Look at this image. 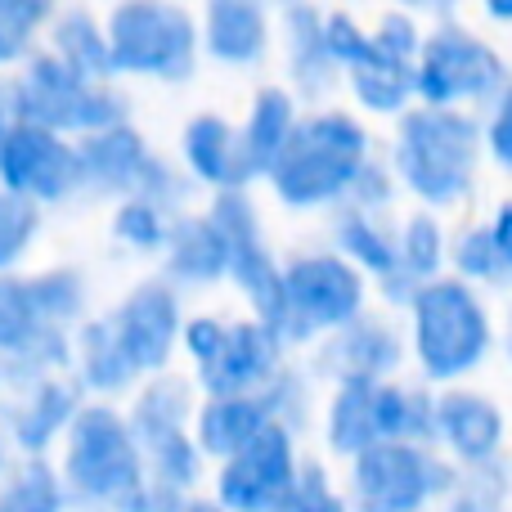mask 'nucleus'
<instances>
[{
  "instance_id": "f257e3e1",
  "label": "nucleus",
  "mask_w": 512,
  "mask_h": 512,
  "mask_svg": "<svg viewBox=\"0 0 512 512\" xmlns=\"http://www.w3.org/2000/svg\"><path fill=\"white\" fill-rule=\"evenodd\" d=\"M486 126L463 108L423 104L400 117V171L427 203H459L477 180Z\"/></svg>"
},
{
  "instance_id": "f03ea898",
  "label": "nucleus",
  "mask_w": 512,
  "mask_h": 512,
  "mask_svg": "<svg viewBox=\"0 0 512 512\" xmlns=\"http://www.w3.org/2000/svg\"><path fill=\"white\" fill-rule=\"evenodd\" d=\"M113 68L126 77L185 81L203 54V27L189 0H113L108 5Z\"/></svg>"
},
{
  "instance_id": "7ed1b4c3",
  "label": "nucleus",
  "mask_w": 512,
  "mask_h": 512,
  "mask_svg": "<svg viewBox=\"0 0 512 512\" xmlns=\"http://www.w3.org/2000/svg\"><path fill=\"white\" fill-rule=\"evenodd\" d=\"M18 81L9 86V113L18 122H41L50 131H104L122 122V99L108 90V77H86L59 54L36 50L18 63Z\"/></svg>"
},
{
  "instance_id": "20e7f679",
  "label": "nucleus",
  "mask_w": 512,
  "mask_h": 512,
  "mask_svg": "<svg viewBox=\"0 0 512 512\" xmlns=\"http://www.w3.org/2000/svg\"><path fill=\"white\" fill-rule=\"evenodd\" d=\"M418 77V99L441 108H468V104H490L499 90L508 86V63L481 32L441 18L427 32L423 50L414 63Z\"/></svg>"
},
{
  "instance_id": "39448f33",
  "label": "nucleus",
  "mask_w": 512,
  "mask_h": 512,
  "mask_svg": "<svg viewBox=\"0 0 512 512\" xmlns=\"http://www.w3.org/2000/svg\"><path fill=\"white\" fill-rule=\"evenodd\" d=\"M418 360L432 378H463L490 351V315L459 279H436L414 301Z\"/></svg>"
},
{
  "instance_id": "423d86ee",
  "label": "nucleus",
  "mask_w": 512,
  "mask_h": 512,
  "mask_svg": "<svg viewBox=\"0 0 512 512\" xmlns=\"http://www.w3.org/2000/svg\"><path fill=\"white\" fill-rule=\"evenodd\" d=\"M360 158H364V131L346 113H324L292 131V140L274 158V176L301 203V198L342 189L360 171Z\"/></svg>"
},
{
  "instance_id": "0eeeda50",
  "label": "nucleus",
  "mask_w": 512,
  "mask_h": 512,
  "mask_svg": "<svg viewBox=\"0 0 512 512\" xmlns=\"http://www.w3.org/2000/svg\"><path fill=\"white\" fill-rule=\"evenodd\" d=\"M450 486V468L414 445H373L360 459V499L369 512H418L436 490Z\"/></svg>"
},
{
  "instance_id": "6e6552de",
  "label": "nucleus",
  "mask_w": 512,
  "mask_h": 512,
  "mask_svg": "<svg viewBox=\"0 0 512 512\" xmlns=\"http://www.w3.org/2000/svg\"><path fill=\"white\" fill-rule=\"evenodd\" d=\"M270 0H203L198 27H203V50L216 63L252 68L270 50Z\"/></svg>"
},
{
  "instance_id": "1a4fd4ad",
  "label": "nucleus",
  "mask_w": 512,
  "mask_h": 512,
  "mask_svg": "<svg viewBox=\"0 0 512 512\" xmlns=\"http://www.w3.org/2000/svg\"><path fill=\"white\" fill-rule=\"evenodd\" d=\"M436 436L463 463L481 468V463H495L499 445H504V414L495 400L477 396V391H450L436 400Z\"/></svg>"
},
{
  "instance_id": "9d476101",
  "label": "nucleus",
  "mask_w": 512,
  "mask_h": 512,
  "mask_svg": "<svg viewBox=\"0 0 512 512\" xmlns=\"http://www.w3.org/2000/svg\"><path fill=\"white\" fill-rule=\"evenodd\" d=\"M0 167L14 185L36 189V194H54L72 171V153L63 140L41 122H18L5 131V149H0Z\"/></svg>"
},
{
  "instance_id": "9b49d317",
  "label": "nucleus",
  "mask_w": 512,
  "mask_h": 512,
  "mask_svg": "<svg viewBox=\"0 0 512 512\" xmlns=\"http://www.w3.org/2000/svg\"><path fill=\"white\" fill-rule=\"evenodd\" d=\"M45 50L59 54L86 77H117L113 41H108V18H99L90 5H63L45 32Z\"/></svg>"
},
{
  "instance_id": "f8f14e48",
  "label": "nucleus",
  "mask_w": 512,
  "mask_h": 512,
  "mask_svg": "<svg viewBox=\"0 0 512 512\" xmlns=\"http://www.w3.org/2000/svg\"><path fill=\"white\" fill-rule=\"evenodd\" d=\"M72 472L86 490H117L131 481L135 459L126 450L122 427L108 414H90L77 432V454H72Z\"/></svg>"
},
{
  "instance_id": "ddd939ff",
  "label": "nucleus",
  "mask_w": 512,
  "mask_h": 512,
  "mask_svg": "<svg viewBox=\"0 0 512 512\" xmlns=\"http://www.w3.org/2000/svg\"><path fill=\"white\" fill-rule=\"evenodd\" d=\"M288 486V450L279 432H265L248 441L243 459L225 477V499L239 508H270Z\"/></svg>"
},
{
  "instance_id": "4468645a",
  "label": "nucleus",
  "mask_w": 512,
  "mask_h": 512,
  "mask_svg": "<svg viewBox=\"0 0 512 512\" xmlns=\"http://www.w3.org/2000/svg\"><path fill=\"white\" fill-rule=\"evenodd\" d=\"M283 41H288V68L301 86H328L333 72H342L328 50V14H319L310 0L283 9Z\"/></svg>"
},
{
  "instance_id": "2eb2a0df",
  "label": "nucleus",
  "mask_w": 512,
  "mask_h": 512,
  "mask_svg": "<svg viewBox=\"0 0 512 512\" xmlns=\"http://www.w3.org/2000/svg\"><path fill=\"white\" fill-rule=\"evenodd\" d=\"M292 301L306 310L310 319H342L355 310L360 301V283H355L351 270H342L337 261H315V265H301L297 274L288 279Z\"/></svg>"
},
{
  "instance_id": "dca6fc26",
  "label": "nucleus",
  "mask_w": 512,
  "mask_h": 512,
  "mask_svg": "<svg viewBox=\"0 0 512 512\" xmlns=\"http://www.w3.org/2000/svg\"><path fill=\"white\" fill-rule=\"evenodd\" d=\"M63 0H0V68H18L41 50Z\"/></svg>"
},
{
  "instance_id": "f3484780",
  "label": "nucleus",
  "mask_w": 512,
  "mask_h": 512,
  "mask_svg": "<svg viewBox=\"0 0 512 512\" xmlns=\"http://www.w3.org/2000/svg\"><path fill=\"white\" fill-rule=\"evenodd\" d=\"M194 346L203 355H212V382L216 387H234V382H243L248 373H256L265 364V342H261V333H252V328H239V333H230L221 342V328L198 324Z\"/></svg>"
},
{
  "instance_id": "a211bd4d",
  "label": "nucleus",
  "mask_w": 512,
  "mask_h": 512,
  "mask_svg": "<svg viewBox=\"0 0 512 512\" xmlns=\"http://www.w3.org/2000/svg\"><path fill=\"white\" fill-rule=\"evenodd\" d=\"M292 131H297V117H292L288 90H274V86L261 90V95H256V104H252L248 126H243V144H248L252 167L279 158L283 144L292 140Z\"/></svg>"
},
{
  "instance_id": "6ab92c4d",
  "label": "nucleus",
  "mask_w": 512,
  "mask_h": 512,
  "mask_svg": "<svg viewBox=\"0 0 512 512\" xmlns=\"http://www.w3.org/2000/svg\"><path fill=\"white\" fill-rule=\"evenodd\" d=\"M189 158L198 162V171H207L216 180H234L252 167L243 135H234L221 117H198L189 126Z\"/></svg>"
},
{
  "instance_id": "aec40b11",
  "label": "nucleus",
  "mask_w": 512,
  "mask_h": 512,
  "mask_svg": "<svg viewBox=\"0 0 512 512\" xmlns=\"http://www.w3.org/2000/svg\"><path fill=\"white\" fill-rule=\"evenodd\" d=\"M167 333H171V306L158 297V292H149V297H144L140 306L126 315V324H122L126 360L153 364L162 355V346H167Z\"/></svg>"
},
{
  "instance_id": "412c9836",
  "label": "nucleus",
  "mask_w": 512,
  "mask_h": 512,
  "mask_svg": "<svg viewBox=\"0 0 512 512\" xmlns=\"http://www.w3.org/2000/svg\"><path fill=\"white\" fill-rule=\"evenodd\" d=\"M454 261L468 279H508V265H504V252H499V239L495 230H468L454 248Z\"/></svg>"
},
{
  "instance_id": "4be33fe9",
  "label": "nucleus",
  "mask_w": 512,
  "mask_h": 512,
  "mask_svg": "<svg viewBox=\"0 0 512 512\" xmlns=\"http://www.w3.org/2000/svg\"><path fill=\"white\" fill-rule=\"evenodd\" d=\"M256 427V414L243 405H225V409H212V414L203 418V436L207 445H216V450H243V441L252 436Z\"/></svg>"
},
{
  "instance_id": "5701e85b",
  "label": "nucleus",
  "mask_w": 512,
  "mask_h": 512,
  "mask_svg": "<svg viewBox=\"0 0 512 512\" xmlns=\"http://www.w3.org/2000/svg\"><path fill=\"white\" fill-rule=\"evenodd\" d=\"M486 149L490 158L504 171H512V81L490 99V117H486Z\"/></svg>"
},
{
  "instance_id": "b1692460",
  "label": "nucleus",
  "mask_w": 512,
  "mask_h": 512,
  "mask_svg": "<svg viewBox=\"0 0 512 512\" xmlns=\"http://www.w3.org/2000/svg\"><path fill=\"white\" fill-rule=\"evenodd\" d=\"M441 256H445V239L432 221H414L405 234V265L409 274H432L441 270Z\"/></svg>"
},
{
  "instance_id": "393cba45",
  "label": "nucleus",
  "mask_w": 512,
  "mask_h": 512,
  "mask_svg": "<svg viewBox=\"0 0 512 512\" xmlns=\"http://www.w3.org/2000/svg\"><path fill=\"white\" fill-rule=\"evenodd\" d=\"M486 468H490V463H481V477H472L468 486L459 490V499H454L450 512H504L508 486H504V477H499V472H486Z\"/></svg>"
},
{
  "instance_id": "a878e982",
  "label": "nucleus",
  "mask_w": 512,
  "mask_h": 512,
  "mask_svg": "<svg viewBox=\"0 0 512 512\" xmlns=\"http://www.w3.org/2000/svg\"><path fill=\"white\" fill-rule=\"evenodd\" d=\"M0 512H54V486L45 472H32L27 481H18L5 499H0Z\"/></svg>"
},
{
  "instance_id": "bb28decb",
  "label": "nucleus",
  "mask_w": 512,
  "mask_h": 512,
  "mask_svg": "<svg viewBox=\"0 0 512 512\" xmlns=\"http://www.w3.org/2000/svg\"><path fill=\"white\" fill-rule=\"evenodd\" d=\"M27 292L14 288V283H0V342H14L27 328Z\"/></svg>"
},
{
  "instance_id": "cd10ccee",
  "label": "nucleus",
  "mask_w": 512,
  "mask_h": 512,
  "mask_svg": "<svg viewBox=\"0 0 512 512\" xmlns=\"http://www.w3.org/2000/svg\"><path fill=\"white\" fill-rule=\"evenodd\" d=\"M27 225H32L27 203H18V198H0V261H5V256L23 243Z\"/></svg>"
},
{
  "instance_id": "c85d7f7f",
  "label": "nucleus",
  "mask_w": 512,
  "mask_h": 512,
  "mask_svg": "<svg viewBox=\"0 0 512 512\" xmlns=\"http://www.w3.org/2000/svg\"><path fill=\"white\" fill-rule=\"evenodd\" d=\"M391 5H400V9H409V14H418V18H450L454 9L463 5V0H391Z\"/></svg>"
},
{
  "instance_id": "c756f323",
  "label": "nucleus",
  "mask_w": 512,
  "mask_h": 512,
  "mask_svg": "<svg viewBox=\"0 0 512 512\" xmlns=\"http://www.w3.org/2000/svg\"><path fill=\"white\" fill-rule=\"evenodd\" d=\"M495 239H499V252H504V265H508V279H512V203L499 207V216H495Z\"/></svg>"
},
{
  "instance_id": "7c9ffc66",
  "label": "nucleus",
  "mask_w": 512,
  "mask_h": 512,
  "mask_svg": "<svg viewBox=\"0 0 512 512\" xmlns=\"http://www.w3.org/2000/svg\"><path fill=\"white\" fill-rule=\"evenodd\" d=\"M288 512H342V508H337L333 499L324 495V490H301V495H297V504H292Z\"/></svg>"
},
{
  "instance_id": "2f4dec72",
  "label": "nucleus",
  "mask_w": 512,
  "mask_h": 512,
  "mask_svg": "<svg viewBox=\"0 0 512 512\" xmlns=\"http://www.w3.org/2000/svg\"><path fill=\"white\" fill-rule=\"evenodd\" d=\"M490 23H512V0H477Z\"/></svg>"
},
{
  "instance_id": "473e14b6",
  "label": "nucleus",
  "mask_w": 512,
  "mask_h": 512,
  "mask_svg": "<svg viewBox=\"0 0 512 512\" xmlns=\"http://www.w3.org/2000/svg\"><path fill=\"white\" fill-rule=\"evenodd\" d=\"M270 5H279V9H288V5H297V0H270Z\"/></svg>"
},
{
  "instance_id": "72a5a7b5",
  "label": "nucleus",
  "mask_w": 512,
  "mask_h": 512,
  "mask_svg": "<svg viewBox=\"0 0 512 512\" xmlns=\"http://www.w3.org/2000/svg\"><path fill=\"white\" fill-rule=\"evenodd\" d=\"M508 355H512V319H508Z\"/></svg>"
},
{
  "instance_id": "f704fd0d",
  "label": "nucleus",
  "mask_w": 512,
  "mask_h": 512,
  "mask_svg": "<svg viewBox=\"0 0 512 512\" xmlns=\"http://www.w3.org/2000/svg\"><path fill=\"white\" fill-rule=\"evenodd\" d=\"M0 149H5V122H0Z\"/></svg>"
}]
</instances>
